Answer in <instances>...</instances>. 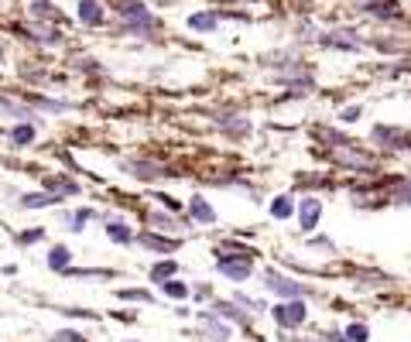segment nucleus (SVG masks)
<instances>
[{
	"label": "nucleus",
	"mask_w": 411,
	"mask_h": 342,
	"mask_svg": "<svg viewBox=\"0 0 411 342\" xmlns=\"http://www.w3.org/2000/svg\"><path fill=\"white\" fill-rule=\"evenodd\" d=\"M199 336H203L206 342H230L233 339V329H230V322H223L219 315L199 312Z\"/></svg>",
	"instance_id": "ddd939ff"
},
{
	"label": "nucleus",
	"mask_w": 411,
	"mask_h": 342,
	"mask_svg": "<svg viewBox=\"0 0 411 342\" xmlns=\"http://www.w3.org/2000/svg\"><path fill=\"white\" fill-rule=\"evenodd\" d=\"M343 336H346V342H370V329H367V322H350Z\"/></svg>",
	"instance_id": "c9c22d12"
},
{
	"label": "nucleus",
	"mask_w": 411,
	"mask_h": 342,
	"mask_svg": "<svg viewBox=\"0 0 411 342\" xmlns=\"http://www.w3.org/2000/svg\"><path fill=\"white\" fill-rule=\"evenodd\" d=\"M120 168L127 171L130 178H137V181H161V178H168V174H179V171L165 168L161 161H148V158H130V161H123Z\"/></svg>",
	"instance_id": "6e6552de"
},
{
	"label": "nucleus",
	"mask_w": 411,
	"mask_h": 342,
	"mask_svg": "<svg viewBox=\"0 0 411 342\" xmlns=\"http://www.w3.org/2000/svg\"><path fill=\"white\" fill-rule=\"evenodd\" d=\"M295 185H305V188H336L329 174H295Z\"/></svg>",
	"instance_id": "2f4dec72"
},
{
	"label": "nucleus",
	"mask_w": 411,
	"mask_h": 342,
	"mask_svg": "<svg viewBox=\"0 0 411 342\" xmlns=\"http://www.w3.org/2000/svg\"><path fill=\"white\" fill-rule=\"evenodd\" d=\"M31 14H34V17H48V21H59V10H55V7H52L48 0H34V3H31Z\"/></svg>",
	"instance_id": "4c0bfd02"
},
{
	"label": "nucleus",
	"mask_w": 411,
	"mask_h": 342,
	"mask_svg": "<svg viewBox=\"0 0 411 342\" xmlns=\"http://www.w3.org/2000/svg\"><path fill=\"white\" fill-rule=\"evenodd\" d=\"M370 141L388 151V154H411V130L408 127H394V123H377L370 130Z\"/></svg>",
	"instance_id": "7ed1b4c3"
},
{
	"label": "nucleus",
	"mask_w": 411,
	"mask_h": 342,
	"mask_svg": "<svg viewBox=\"0 0 411 342\" xmlns=\"http://www.w3.org/2000/svg\"><path fill=\"white\" fill-rule=\"evenodd\" d=\"M216 270L233 281V284H243L254 277V260L250 256H216Z\"/></svg>",
	"instance_id": "9d476101"
},
{
	"label": "nucleus",
	"mask_w": 411,
	"mask_h": 342,
	"mask_svg": "<svg viewBox=\"0 0 411 342\" xmlns=\"http://www.w3.org/2000/svg\"><path fill=\"white\" fill-rule=\"evenodd\" d=\"M295 219H299V230L302 233H315L319 219H322V199L315 192H305L295 205Z\"/></svg>",
	"instance_id": "1a4fd4ad"
},
{
	"label": "nucleus",
	"mask_w": 411,
	"mask_h": 342,
	"mask_svg": "<svg viewBox=\"0 0 411 342\" xmlns=\"http://www.w3.org/2000/svg\"><path fill=\"white\" fill-rule=\"evenodd\" d=\"M212 315H219L223 322H237V325H250V312H243L237 301H212L209 305Z\"/></svg>",
	"instance_id": "dca6fc26"
},
{
	"label": "nucleus",
	"mask_w": 411,
	"mask_h": 342,
	"mask_svg": "<svg viewBox=\"0 0 411 342\" xmlns=\"http://www.w3.org/2000/svg\"><path fill=\"white\" fill-rule=\"evenodd\" d=\"M93 216H97L93 209H79V212H72V216H69V230H72V233H83L86 223H90Z\"/></svg>",
	"instance_id": "e433bc0d"
},
{
	"label": "nucleus",
	"mask_w": 411,
	"mask_h": 342,
	"mask_svg": "<svg viewBox=\"0 0 411 342\" xmlns=\"http://www.w3.org/2000/svg\"><path fill=\"white\" fill-rule=\"evenodd\" d=\"M38 240H45V230H41V226H38V230H28V233L17 237V243H24V247H28V243H38Z\"/></svg>",
	"instance_id": "37998d69"
},
{
	"label": "nucleus",
	"mask_w": 411,
	"mask_h": 342,
	"mask_svg": "<svg viewBox=\"0 0 411 342\" xmlns=\"http://www.w3.org/2000/svg\"><path fill=\"white\" fill-rule=\"evenodd\" d=\"M357 10L367 14V17H374V21H384V24L405 21V7H401L398 0H360Z\"/></svg>",
	"instance_id": "0eeeda50"
},
{
	"label": "nucleus",
	"mask_w": 411,
	"mask_h": 342,
	"mask_svg": "<svg viewBox=\"0 0 411 342\" xmlns=\"http://www.w3.org/2000/svg\"><path fill=\"white\" fill-rule=\"evenodd\" d=\"M189 219H192V226H212L216 223V209L209 205L206 195H192L189 199Z\"/></svg>",
	"instance_id": "2eb2a0df"
},
{
	"label": "nucleus",
	"mask_w": 411,
	"mask_h": 342,
	"mask_svg": "<svg viewBox=\"0 0 411 342\" xmlns=\"http://www.w3.org/2000/svg\"><path fill=\"white\" fill-rule=\"evenodd\" d=\"M137 243L144 247V250H151V254H175L179 247H182V240L179 237H161V233H141L137 237Z\"/></svg>",
	"instance_id": "4468645a"
},
{
	"label": "nucleus",
	"mask_w": 411,
	"mask_h": 342,
	"mask_svg": "<svg viewBox=\"0 0 411 342\" xmlns=\"http://www.w3.org/2000/svg\"><path fill=\"white\" fill-rule=\"evenodd\" d=\"M148 223H151V230H158V233H179V230H186L182 219H175V212H158V209L148 212Z\"/></svg>",
	"instance_id": "412c9836"
},
{
	"label": "nucleus",
	"mask_w": 411,
	"mask_h": 342,
	"mask_svg": "<svg viewBox=\"0 0 411 342\" xmlns=\"http://www.w3.org/2000/svg\"><path fill=\"white\" fill-rule=\"evenodd\" d=\"M103 230H106V237H110L113 243H123V247L137 240V237H134V230H130L123 219H106V226H103Z\"/></svg>",
	"instance_id": "5701e85b"
},
{
	"label": "nucleus",
	"mask_w": 411,
	"mask_h": 342,
	"mask_svg": "<svg viewBox=\"0 0 411 342\" xmlns=\"http://www.w3.org/2000/svg\"><path fill=\"white\" fill-rule=\"evenodd\" d=\"M271 319H274V325L278 329H299V325H305L308 319V305L305 298H292V301H278L274 308H271Z\"/></svg>",
	"instance_id": "423d86ee"
},
{
	"label": "nucleus",
	"mask_w": 411,
	"mask_h": 342,
	"mask_svg": "<svg viewBox=\"0 0 411 342\" xmlns=\"http://www.w3.org/2000/svg\"><path fill=\"white\" fill-rule=\"evenodd\" d=\"M223 21V10H199V14H189V28L196 34H212Z\"/></svg>",
	"instance_id": "f3484780"
},
{
	"label": "nucleus",
	"mask_w": 411,
	"mask_h": 342,
	"mask_svg": "<svg viewBox=\"0 0 411 342\" xmlns=\"http://www.w3.org/2000/svg\"><path fill=\"white\" fill-rule=\"evenodd\" d=\"M209 291H212V288H209V284H199V288H196V291H192V294H196V298H209Z\"/></svg>",
	"instance_id": "a18cd8bd"
},
{
	"label": "nucleus",
	"mask_w": 411,
	"mask_h": 342,
	"mask_svg": "<svg viewBox=\"0 0 411 342\" xmlns=\"http://www.w3.org/2000/svg\"><path fill=\"white\" fill-rule=\"evenodd\" d=\"M216 256H257V250L254 247H247V243H240V240H223V243H216V250H212Z\"/></svg>",
	"instance_id": "b1692460"
},
{
	"label": "nucleus",
	"mask_w": 411,
	"mask_h": 342,
	"mask_svg": "<svg viewBox=\"0 0 411 342\" xmlns=\"http://www.w3.org/2000/svg\"><path fill=\"white\" fill-rule=\"evenodd\" d=\"M308 247H312V250H325L329 256L336 254V243H332L329 237H312V240H308Z\"/></svg>",
	"instance_id": "a19ab883"
},
{
	"label": "nucleus",
	"mask_w": 411,
	"mask_h": 342,
	"mask_svg": "<svg viewBox=\"0 0 411 342\" xmlns=\"http://www.w3.org/2000/svg\"><path fill=\"white\" fill-rule=\"evenodd\" d=\"M329 165L339 171H353V174H363V178H374L377 174V154L363 151L357 141L346 144V148H336V151H325Z\"/></svg>",
	"instance_id": "f257e3e1"
},
{
	"label": "nucleus",
	"mask_w": 411,
	"mask_h": 342,
	"mask_svg": "<svg viewBox=\"0 0 411 342\" xmlns=\"http://www.w3.org/2000/svg\"><path fill=\"white\" fill-rule=\"evenodd\" d=\"M367 45H370V48H377V52H384V55H398V52H405V48H408V41H405V38H388V34H384V38H370Z\"/></svg>",
	"instance_id": "a878e982"
},
{
	"label": "nucleus",
	"mask_w": 411,
	"mask_h": 342,
	"mask_svg": "<svg viewBox=\"0 0 411 342\" xmlns=\"http://www.w3.org/2000/svg\"><path fill=\"white\" fill-rule=\"evenodd\" d=\"M312 134H315V141H319V144H325L329 151L353 144V137H350V134H343V130H336V127H315Z\"/></svg>",
	"instance_id": "aec40b11"
},
{
	"label": "nucleus",
	"mask_w": 411,
	"mask_h": 342,
	"mask_svg": "<svg viewBox=\"0 0 411 342\" xmlns=\"http://www.w3.org/2000/svg\"><path fill=\"white\" fill-rule=\"evenodd\" d=\"M69 260H72V254H69V247H62V243L48 250V267H52V270H59V274L69 267Z\"/></svg>",
	"instance_id": "c85d7f7f"
},
{
	"label": "nucleus",
	"mask_w": 411,
	"mask_h": 342,
	"mask_svg": "<svg viewBox=\"0 0 411 342\" xmlns=\"http://www.w3.org/2000/svg\"><path fill=\"white\" fill-rule=\"evenodd\" d=\"M62 199L59 195H52V192H28V195H21V209H48V205H59Z\"/></svg>",
	"instance_id": "4be33fe9"
},
{
	"label": "nucleus",
	"mask_w": 411,
	"mask_h": 342,
	"mask_svg": "<svg viewBox=\"0 0 411 342\" xmlns=\"http://www.w3.org/2000/svg\"><path fill=\"white\" fill-rule=\"evenodd\" d=\"M48 342H86V339H83V336H79L76 329H62V332H55V336H52Z\"/></svg>",
	"instance_id": "79ce46f5"
},
{
	"label": "nucleus",
	"mask_w": 411,
	"mask_h": 342,
	"mask_svg": "<svg viewBox=\"0 0 411 342\" xmlns=\"http://www.w3.org/2000/svg\"><path fill=\"white\" fill-rule=\"evenodd\" d=\"M79 21L86 24V28H100L103 21H106V7H103L100 0H79Z\"/></svg>",
	"instance_id": "6ab92c4d"
},
{
	"label": "nucleus",
	"mask_w": 411,
	"mask_h": 342,
	"mask_svg": "<svg viewBox=\"0 0 411 342\" xmlns=\"http://www.w3.org/2000/svg\"><path fill=\"white\" fill-rule=\"evenodd\" d=\"M233 301H237V305H240L243 312H250V315H261V312H271V308H268V305H264L261 298H250L247 291H233Z\"/></svg>",
	"instance_id": "cd10ccee"
},
{
	"label": "nucleus",
	"mask_w": 411,
	"mask_h": 342,
	"mask_svg": "<svg viewBox=\"0 0 411 342\" xmlns=\"http://www.w3.org/2000/svg\"><path fill=\"white\" fill-rule=\"evenodd\" d=\"M62 274L66 277H113V270H106V267H79V270L76 267H66Z\"/></svg>",
	"instance_id": "f704fd0d"
},
{
	"label": "nucleus",
	"mask_w": 411,
	"mask_h": 342,
	"mask_svg": "<svg viewBox=\"0 0 411 342\" xmlns=\"http://www.w3.org/2000/svg\"><path fill=\"white\" fill-rule=\"evenodd\" d=\"M179 274V263L175 260H158L154 267H151V281L154 284H165V281H172Z\"/></svg>",
	"instance_id": "bb28decb"
},
{
	"label": "nucleus",
	"mask_w": 411,
	"mask_h": 342,
	"mask_svg": "<svg viewBox=\"0 0 411 342\" xmlns=\"http://www.w3.org/2000/svg\"><path fill=\"white\" fill-rule=\"evenodd\" d=\"M45 192H52V195H59V199H69V195H79V185L72 181V178H66V174H45Z\"/></svg>",
	"instance_id": "a211bd4d"
},
{
	"label": "nucleus",
	"mask_w": 411,
	"mask_h": 342,
	"mask_svg": "<svg viewBox=\"0 0 411 342\" xmlns=\"http://www.w3.org/2000/svg\"><path fill=\"white\" fill-rule=\"evenodd\" d=\"M117 14H120V24H123L127 34H151V31H158V17L151 14V7L144 0H120Z\"/></svg>",
	"instance_id": "f03ea898"
},
{
	"label": "nucleus",
	"mask_w": 411,
	"mask_h": 342,
	"mask_svg": "<svg viewBox=\"0 0 411 342\" xmlns=\"http://www.w3.org/2000/svg\"><path fill=\"white\" fill-rule=\"evenodd\" d=\"M31 141H34V127H31V123H17V127L10 130V144H14V148H28Z\"/></svg>",
	"instance_id": "c756f323"
},
{
	"label": "nucleus",
	"mask_w": 411,
	"mask_h": 342,
	"mask_svg": "<svg viewBox=\"0 0 411 342\" xmlns=\"http://www.w3.org/2000/svg\"><path fill=\"white\" fill-rule=\"evenodd\" d=\"M212 120H216L219 134H226L230 141H243V137H250V130H254L250 117H243V113H216Z\"/></svg>",
	"instance_id": "f8f14e48"
},
{
	"label": "nucleus",
	"mask_w": 411,
	"mask_h": 342,
	"mask_svg": "<svg viewBox=\"0 0 411 342\" xmlns=\"http://www.w3.org/2000/svg\"><path fill=\"white\" fill-rule=\"evenodd\" d=\"M219 3H226V0H219Z\"/></svg>",
	"instance_id": "49530a36"
},
{
	"label": "nucleus",
	"mask_w": 411,
	"mask_h": 342,
	"mask_svg": "<svg viewBox=\"0 0 411 342\" xmlns=\"http://www.w3.org/2000/svg\"><path fill=\"white\" fill-rule=\"evenodd\" d=\"M315 45L329 48V52H363V38L357 28H329V31H319Z\"/></svg>",
	"instance_id": "39448f33"
},
{
	"label": "nucleus",
	"mask_w": 411,
	"mask_h": 342,
	"mask_svg": "<svg viewBox=\"0 0 411 342\" xmlns=\"http://www.w3.org/2000/svg\"><path fill=\"white\" fill-rule=\"evenodd\" d=\"M388 205H411V174H391L381 181Z\"/></svg>",
	"instance_id": "9b49d317"
},
{
	"label": "nucleus",
	"mask_w": 411,
	"mask_h": 342,
	"mask_svg": "<svg viewBox=\"0 0 411 342\" xmlns=\"http://www.w3.org/2000/svg\"><path fill=\"white\" fill-rule=\"evenodd\" d=\"M151 199H154L161 209H168V212H182V202H179L175 195H168V192H154Z\"/></svg>",
	"instance_id": "58836bf2"
},
{
	"label": "nucleus",
	"mask_w": 411,
	"mask_h": 342,
	"mask_svg": "<svg viewBox=\"0 0 411 342\" xmlns=\"http://www.w3.org/2000/svg\"><path fill=\"white\" fill-rule=\"evenodd\" d=\"M360 117H363V106H360V103L339 110V123H346V127H350V123H360Z\"/></svg>",
	"instance_id": "ea45409f"
},
{
	"label": "nucleus",
	"mask_w": 411,
	"mask_h": 342,
	"mask_svg": "<svg viewBox=\"0 0 411 342\" xmlns=\"http://www.w3.org/2000/svg\"><path fill=\"white\" fill-rule=\"evenodd\" d=\"M59 312H66V315H76V319H97L93 312H83V308H59Z\"/></svg>",
	"instance_id": "c03bdc74"
},
{
	"label": "nucleus",
	"mask_w": 411,
	"mask_h": 342,
	"mask_svg": "<svg viewBox=\"0 0 411 342\" xmlns=\"http://www.w3.org/2000/svg\"><path fill=\"white\" fill-rule=\"evenodd\" d=\"M117 298H123V301H141V305H154V294L144 291V288H123V291H117Z\"/></svg>",
	"instance_id": "473e14b6"
},
{
	"label": "nucleus",
	"mask_w": 411,
	"mask_h": 342,
	"mask_svg": "<svg viewBox=\"0 0 411 342\" xmlns=\"http://www.w3.org/2000/svg\"><path fill=\"white\" fill-rule=\"evenodd\" d=\"M261 281H264V291H271L278 301H292V298H305L308 294V288L302 281H295V277H288V274H281L274 267L261 270Z\"/></svg>",
	"instance_id": "20e7f679"
},
{
	"label": "nucleus",
	"mask_w": 411,
	"mask_h": 342,
	"mask_svg": "<svg viewBox=\"0 0 411 342\" xmlns=\"http://www.w3.org/2000/svg\"><path fill=\"white\" fill-rule=\"evenodd\" d=\"M0 113H7V117H17V120H34V110H31V106L7 103V99H0Z\"/></svg>",
	"instance_id": "72a5a7b5"
},
{
	"label": "nucleus",
	"mask_w": 411,
	"mask_h": 342,
	"mask_svg": "<svg viewBox=\"0 0 411 342\" xmlns=\"http://www.w3.org/2000/svg\"><path fill=\"white\" fill-rule=\"evenodd\" d=\"M158 288H161L168 298H175V301H182V298H189V294H192V288H189L186 281H175V277H172V281H165V284H158Z\"/></svg>",
	"instance_id": "7c9ffc66"
},
{
	"label": "nucleus",
	"mask_w": 411,
	"mask_h": 342,
	"mask_svg": "<svg viewBox=\"0 0 411 342\" xmlns=\"http://www.w3.org/2000/svg\"><path fill=\"white\" fill-rule=\"evenodd\" d=\"M295 205H299L295 195H274L271 199V216L274 219H292L295 216Z\"/></svg>",
	"instance_id": "393cba45"
}]
</instances>
